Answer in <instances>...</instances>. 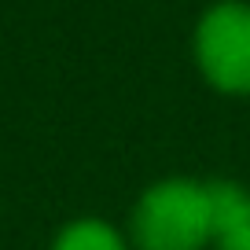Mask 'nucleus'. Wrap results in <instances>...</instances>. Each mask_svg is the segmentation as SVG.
Returning a JSON list of instances; mask_svg holds the SVG:
<instances>
[{"instance_id": "f257e3e1", "label": "nucleus", "mask_w": 250, "mask_h": 250, "mask_svg": "<svg viewBox=\"0 0 250 250\" xmlns=\"http://www.w3.org/2000/svg\"><path fill=\"white\" fill-rule=\"evenodd\" d=\"M213 228V180L162 177L136 195L125 235L133 250H210Z\"/></svg>"}, {"instance_id": "f03ea898", "label": "nucleus", "mask_w": 250, "mask_h": 250, "mask_svg": "<svg viewBox=\"0 0 250 250\" xmlns=\"http://www.w3.org/2000/svg\"><path fill=\"white\" fill-rule=\"evenodd\" d=\"M195 70L213 92L250 100V0H213L191 30Z\"/></svg>"}, {"instance_id": "7ed1b4c3", "label": "nucleus", "mask_w": 250, "mask_h": 250, "mask_svg": "<svg viewBox=\"0 0 250 250\" xmlns=\"http://www.w3.org/2000/svg\"><path fill=\"white\" fill-rule=\"evenodd\" d=\"M213 203H217V228L210 250H250V188L217 177Z\"/></svg>"}, {"instance_id": "20e7f679", "label": "nucleus", "mask_w": 250, "mask_h": 250, "mask_svg": "<svg viewBox=\"0 0 250 250\" xmlns=\"http://www.w3.org/2000/svg\"><path fill=\"white\" fill-rule=\"evenodd\" d=\"M48 250H133V243L107 217H74L55 228Z\"/></svg>"}]
</instances>
